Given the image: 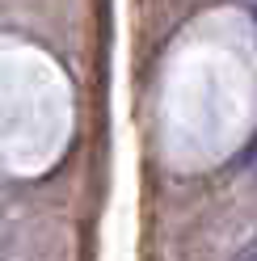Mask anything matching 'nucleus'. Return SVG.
Returning <instances> with one entry per match:
<instances>
[{
    "instance_id": "1",
    "label": "nucleus",
    "mask_w": 257,
    "mask_h": 261,
    "mask_svg": "<svg viewBox=\"0 0 257 261\" xmlns=\"http://www.w3.org/2000/svg\"><path fill=\"white\" fill-rule=\"evenodd\" d=\"M232 261H257V232H253V240H249V244H245V249H240Z\"/></svg>"
}]
</instances>
